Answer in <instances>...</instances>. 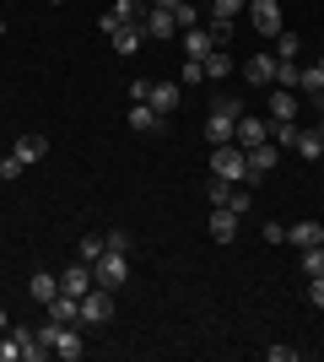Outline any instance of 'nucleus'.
<instances>
[{
	"instance_id": "nucleus-1",
	"label": "nucleus",
	"mask_w": 324,
	"mask_h": 362,
	"mask_svg": "<svg viewBox=\"0 0 324 362\" xmlns=\"http://www.w3.org/2000/svg\"><path fill=\"white\" fill-rule=\"evenodd\" d=\"M238 114H244L238 98H216L211 114H205V141H211V146H232V141H238Z\"/></svg>"
},
{
	"instance_id": "nucleus-2",
	"label": "nucleus",
	"mask_w": 324,
	"mask_h": 362,
	"mask_svg": "<svg viewBox=\"0 0 324 362\" xmlns=\"http://www.w3.org/2000/svg\"><path fill=\"white\" fill-rule=\"evenodd\" d=\"M211 179H227V184H248V163H244V146H211Z\"/></svg>"
},
{
	"instance_id": "nucleus-3",
	"label": "nucleus",
	"mask_w": 324,
	"mask_h": 362,
	"mask_svg": "<svg viewBox=\"0 0 324 362\" xmlns=\"http://www.w3.org/2000/svg\"><path fill=\"white\" fill-rule=\"evenodd\" d=\"M92 281H97V287H108V292H119L124 281H130V259H124L119 249H103V255L92 259Z\"/></svg>"
},
{
	"instance_id": "nucleus-4",
	"label": "nucleus",
	"mask_w": 324,
	"mask_h": 362,
	"mask_svg": "<svg viewBox=\"0 0 324 362\" xmlns=\"http://www.w3.org/2000/svg\"><path fill=\"white\" fill-rule=\"evenodd\" d=\"M114 303H119V292H108V287L92 281V292L81 298V325H87V330H103L108 319H114Z\"/></svg>"
},
{
	"instance_id": "nucleus-5",
	"label": "nucleus",
	"mask_w": 324,
	"mask_h": 362,
	"mask_svg": "<svg viewBox=\"0 0 324 362\" xmlns=\"http://www.w3.org/2000/svg\"><path fill=\"white\" fill-rule=\"evenodd\" d=\"M244 163H248V184H260L265 173H276V163H281V146L260 141V146H248V151H244Z\"/></svg>"
},
{
	"instance_id": "nucleus-6",
	"label": "nucleus",
	"mask_w": 324,
	"mask_h": 362,
	"mask_svg": "<svg viewBox=\"0 0 324 362\" xmlns=\"http://www.w3.org/2000/svg\"><path fill=\"white\" fill-rule=\"evenodd\" d=\"M140 28H146V38H162V44H168V38H179V22H173V11L168 6H146V16H140Z\"/></svg>"
},
{
	"instance_id": "nucleus-7",
	"label": "nucleus",
	"mask_w": 324,
	"mask_h": 362,
	"mask_svg": "<svg viewBox=\"0 0 324 362\" xmlns=\"http://www.w3.org/2000/svg\"><path fill=\"white\" fill-rule=\"evenodd\" d=\"M248 22H254V33H260V38H276V33L287 28L276 0H254V6H248Z\"/></svg>"
},
{
	"instance_id": "nucleus-8",
	"label": "nucleus",
	"mask_w": 324,
	"mask_h": 362,
	"mask_svg": "<svg viewBox=\"0 0 324 362\" xmlns=\"http://www.w3.org/2000/svg\"><path fill=\"white\" fill-rule=\"evenodd\" d=\"M11 157H16V163H22V168H32V163H44V157H49V136H38V130H28V136H16Z\"/></svg>"
},
{
	"instance_id": "nucleus-9",
	"label": "nucleus",
	"mask_w": 324,
	"mask_h": 362,
	"mask_svg": "<svg viewBox=\"0 0 324 362\" xmlns=\"http://www.w3.org/2000/svg\"><path fill=\"white\" fill-rule=\"evenodd\" d=\"M205 233H211V243H232V238H238V211H227V206H211V216H205Z\"/></svg>"
},
{
	"instance_id": "nucleus-10",
	"label": "nucleus",
	"mask_w": 324,
	"mask_h": 362,
	"mask_svg": "<svg viewBox=\"0 0 324 362\" xmlns=\"http://www.w3.org/2000/svg\"><path fill=\"white\" fill-rule=\"evenodd\" d=\"M54 357H65V362L87 357V346H81V325H60V330H54Z\"/></svg>"
},
{
	"instance_id": "nucleus-11",
	"label": "nucleus",
	"mask_w": 324,
	"mask_h": 362,
	"mask_svg": "<svg viewBox=\"0 0 324 362\" xmlns=\"http://www.w3.org/2000/svg\"><path fill=\"white\" fill-rule=\"evenodd\" d=\"M108 38H114V49H119L124 60H130V54H140V44H146V28H140V22H119V28L108 33Z\"/></svg>"
},
{
	"instance_id": "nucleus-12",
	"label": "nucleus",
	"mask_w": 324,
	"mask_h": 362,
	"mask_svg": "<svg viewBox=\"0 0 324 362\" xmlns=\"http://www.w3.org/2000/svg\"><path fill=\"white\" fill-rule=\"evenodd\" d=\"M260 141H270V119H260V114H238V146H260Z\"/></svg>"
},
{
	"instance_id": "nucleus-13",
	"label": "nucleus",
	"mask_w": 324,
	"mask_h": 362,
	"mask_svg": "<svg viewBox=\"0 0 324 362\" xmlns=\"http://www.w3.org/2000/svg\"><path fill=\"white\" fill-rule=\"evenodd\" d=\"M44 314L54 319V325H81V298L60 292V298H49V303H44Z\"/></svg>"
},
{
	"instance_id": "nucleus-14",
	"label": "nucleus",
	"mask_w": 324,
	"mask_h": 362,
	"mask_svg": "<svg viewBox=\"0 0 324 362\" xmlns=\"http://www.w3.org/2000/svg\"><path fill=\"white\" fill-rule=\"evenodd\" d=\"M146 103H152L157 114H162V119H168L173 108L184 103V87H173V81H152V98H146Z\"/></svg>"
},
{
	"instance_id": "nucleus-15",
	"label": "nucleus",
	"mask_w": 324,
	"mask_h": 362,
	"mask_svg": "<svg viewBox=\"0 0 324 362\" xmlns=\"http://www.w3.org/2000/svg\"><path fill=\"white\" fill-rule=\"evenodd\" d=\"M270 124H287V119H297V92H287V87H270V114H265Z\"/></svg>"
},
{
	"instance_id": "nucleus-16",
	"label": "nucleus",
	"mask_w": 324,
	"mask_h": 362,
	"mask_svg": "<svg viewBox=\"0 0 324 362\" xmlns=\"http://www.w3.org/2000/svg\"><path fill=\"white\" fill-rule=\"evenodd\" d=\"M60 292H71V298H87V292H92V265H71V271L60 276Z\"/></svg>"
},
{
	"instance_id": "nucleus-17",
	"label": "nucleus",
	"mask_w": 324,
	"mask_h": 362,
	"mask_svg": "<svg viewBox=\"0 0 324 362\" xmlns=\"http://www.w3.org/2000/svg\"><path fill=\"white\" fill-rule=\"evenodd\" d=\"M179 44H184V60H205V54L216 49L205 28H184V33H179Z\"/></svg>"
},
{
	"instance_id": "nucleus-18",
	"label": "nucleus",
	"mask_w": 324,
	"mask_h": 362,
	"mask_svg": "<svg viewBox=\"0 0 324 362\" xmlns=\"http://www.w3.org/2000/svg\"><path fill=\"white\" fill-rule=\"evenodd\" d=\"M287 243H292V249H313V243H324V222H292V227H287Z\"/></svg>"
},
{
	"instance_id": "nucleus-19",
	"label": "nucleus",
	"mask_w": 324,
	"mask_h": 362,
	"mask_svg": "<svg viewBox=\"0 0 324 362\" xmlns=\"http://www.w3.org/2000/svg\"><path fill=\"white\" fill-rule=\"evenodd\" d=\"M130 130H140V136H157V130H162V114H157L152 103H130Z\"/></svg>"
},
{
	"instance_id": "nucleus-20",
	"label": "nucleus",
	"mask_w": 324,
	"mask_h": 362,
	"mask_svg": "<svg viewBox=\"0 0 324 362\" xmlns=\"http://www.w3.org/2000/svg\"><path fill=\"white\" fill-rule=\"evenodd\" d=\"M244 76L254 87H270V76H276V54H248L244 60Z\"/></svg>"
},
{
	"instance_id": "nucleus-21",
	"label": "nucleus",
	"mask_w": 324,
	"mask_h": 362,
	"mask_svg": "<svg viewBox=\"0 0 324 362\" xmlns=\"http://www.w3.org/2000/svg\"><path fill=\"white\" fill-rule=\"evenodd\" d=\"M297 157H303V163H319V157H324V124H319V130H297Z\"/></svg>"
},
{
	"instance_id": "nucleus-22",
	"label": "nucleus",
	"mask_w": 324,
	"mask_h": 362,
	"mask_svg": "<svg viewBox=\"0 0 324 362\" xmlns=\"http://www.w3.org/2000/svg\"><path fill=\"white\" fill-rule=\"evenodd\" d=\"M28 292H32V303H49V298H60V276H49V271H32Z\"/></svg>"
},
{
	"instance_id": "nucleus-23",
	"label": "nucleus",
	"mask_w": 324,
	"mask_h": 362,
	"mask_svg": "<svg viewBox=\"0 0 324 362\" xmlns=\"http://www.w3.org/2000/svg\"><path fill=\"white\" fill-rule=\"evenodd\" d=\"M200 65H205V81H227V76H232V54H227V49H211Z\"/></svg>"
},
{
	"instance_id": "nucleus-24",
	"label": "nucleus",
	"mask_w": 324,
	"mask_h": 362,
	"mask_svg": "<svg viewBox=\"0 0 324 362\" xmlns=\"http://www.w3.org/2000/svg\"><path fill=\"white\" fill-rule=\"evenodd\" d=\"M200 28L211 33V44H216V49H222V44H232V16H211V11H205V22H200Z\"/></svg>"
},
{
	"instance_id": "nucleus-25",
	"label": "nucleus",
	"mask_w": 324,
	"mask_h": 362,
	"mask_svg": "<svg viewBox=\"0 0 324 362\" xmlns=\"http://www.w3.org/2000/svg\"><path fill=\"white\" fill-rule=\"evenodd\" d=\"M297 87L308 92V98H319V92H324V60H313V65H303V76H297Z\"/></svg>"
},
{
	"instance_id": "nucleus-26",
	"label": "nucleus",
	"mask_w": 324,
	"mask_h": 362,
	"mask_svg": "<svg viewBox=\"0 0 324 362\" xmlns=\"http://www.w3.org/2000/svg\"><path fill=\"white\" fill-rule=\"evenodd\" d=\"M270 44H276V60H297V49H303V38H297L292 28H281L276 38H270Z\"/></svg>"
},
{
	"instance_id": "nucleus-27",
	"label": "nucleus",
	"mask_w": 324,
	"mask_h": 362,
	"mask_svg": "<svg viewBox=\"0 0 324 362\" xmlns=\"http://www.w3.org/2000/svg\"><path fill=\"white\" fill-rule=\"evenodd\" d=\"M297 76H303V65H297V60H276V76H270V87H287V92H292V87H297Z\"/></svg>"
},
{
	"instance_id": "nucleus-28",
	"label": "nucleus",
	"mask_w": 324,
	"mask_h": 362,
	"mask_svg": "<svg viewBox=\"0 0 324 362\" xmlns=\"http://www.w3.org/2000/svg\"><path fill=\"white\" fill-rule=\"evenodd\" d=\"M103 249H108V243H103V233H87V238L76 243V259H81V265H92V259L103 255Z\"/></svg>"
},
{
	"instance_id": "nucleus-29",
	"label": "nucleus",
	"mask_w": 324,
	"mask_h": 362,
	"mask_svg": "<svg viewBox=\"0 0 324 362\" xmlns=\"http://www.w3.org/2000/svg\"><path fill=\"white\" fill-rule=\"evenodd\" d=\"M270 146L292 151V146H297V119H287V124H270Z\"/></svg>"
},
{
	"instance_id": "nucleus-30",
	"label": "nucleus",
	"mask_w": 324,
	"mask_h": 362,
	"mask_svg": "<svg viewBox=\"0 0 324 362\" xmlns=\"http://www.w3.org/2000/svg\"><path fill=\"white\" fill-rule=\"evenodd\" d=\"M303 276H324V243L303 249Z\"/></svg>"
},
{
	"instance_id": "nucleus-31",
	"label": "nucleus",
	"mask_w": 324,
	"mask_h": 362,
	"mask_svg": "<svg viewBox=\"0 0 324 362\" xmlns=\"http://www.w3.org/2000/svg\"><path fill=\"white\" fill-rule=\"evenodd\" d=\"M205 11H211V16H232V22H238V11H248V0H211Z\"/></svg>"
},
{
	"instance_id": "nucleus-32",
	"label": "nucleus",
	"mask_w": 324,
	"mask_h": 362,
	"mask_svg": "<svg viewBox=\"0 0 324 362\" xmlns=\"http://www.w3.org/2000/svg\"><path fill=\"white\" fill-rule=\"evenodd\" d=\"M227 195H232L227 179H205V200H211V206H227Z\"/></svg>"
},
{
	"instance_id": "nucleus-33",
	"label": "nucleus",
	"mask_w": 324,
	"mask_h": 362,
	"mask_svg": "<svg viewBox=\"0 0 324 362\" xmlns=\"http://www.w3.org/2000/svg\"><path fill=\"white\" fill-rule=\"evenodd\" d=\"M205 81V65L200 60H184V71H179V87H200Z\"/></svg>"
},
{
	"instance_id": "nucleus-34",
	"label": "nucleus",
	"mask_w": 324,
	"mask_h": 362,
	"mask_svg": "<svg viewBox=\"0 0 324 362\" xmlns=\"http://www.w3.org/2000/svg\"><path fill=\"white\" fill-rule=\"evenodd\" d=\"M248 206H254V195H248V189H238V184H232V195H227V211L248 216Z\"/></svg>"
},
{
	"instance_id": "nucleus-35",
	"label": "nucleus",
	"mask_w": 324,
	"mask_h": 362,
	"mask_svg": "<svg viewBox=\"0 0 324 362\" xmlns=\"http://www.w3.org/2000/svg\"><path fill=\"white\" fill-rule=\"evenodd\" d=\"M103 243H108V249H119V255H130V233H124V227H108Z\"/></svg>"
},
{
	"instance_id": "nucleus-36",
	"label": "nucleus",
	"mask_w": 324,
	"mask_h": 362,
	"mask_svg": "<svg viewBox=\"0 0 324 362\" xmlns=\"http://www.w3.org/2000/svg\"><path fill=\"white\" fill-rule=\"evenodd\" d=\"M22 173H28V168L16 163V157H0V179H6V184H11V179H22Z\"/></svg>"
},
{
	"instance_id": "nucleus-37",
	"label": "nucleus",
	"mask_w": 324,
	"mask_h": 362,
	"mask_svg": "<svg viewBox=\"0 0 324 362\" xmlns=\"http://www.w3.org/2000/svg\"><path fill=\"white\" fill-rule=\"evenodd\" d=\"M265 357L270 362H297V346H265Z\"/></svg>"
},
{
	"instance_id": "nucleus-38",
	"label": "nucleus",
	"mask_w": 324,
	"mask_h": 362,
	"mask_svg": "<svg viewBox=\"0 0 324 362\" xmlns=\"http://www.w3.org/2000/svg\"><path fill=\"white\" fill-rule=\"evenodd\" d=\"M308 303H313V308H324V276H308Z\"/></svg>"
},
{
	"instance_id": "nucleus-39",
	"label": "nucleus",
	"mask_w": 324,
	"mask_h": 362,
	"mask_svg": "<svg viewBox=\"0 0 324 362\" xmlns=\"http://www.w3.org/2000/svg\"><path fill=\"white\" fill-rule=\"evenodd\" d=\"M260 233H265V243H287V227H281V222H265Z\"/></svg>"
},
{
	"instance_id": "nucleus-40",
	"label": "nucleus",
	"mask_w": 324,
	"mask_h": 362,
	"mask_svg": "<svg viewBox=\"0 0 324 362\" xmlns=\"http://www.w3.org/2000/svg\"><path fill=\"white\" fill-rule=\"evenodd\" d=\"M152 98V81H130V103H146Z\"/></svg>"
},
{
	"instance_id": "nucleus-41",
	"label": "nucleus",
	"mask_w": 324,
	"mask_h": 362,
	"mask_svg": "<svg viewBox=\"0 0 324 362\" xmlns=\"http://www.w3.org/2000/svg\"><path fill=\"white\" fill-rule=\"evenodd\" d=\"M6 330H11V319H6V308H0V335H6Z\"/></svg>"
},
{
	"instance_id": "nucleus-42",
	"label": "nucleus",
	"mask_w": 324,
	"mask_h": 362,
	"mask_svg": "<svg viewBox=\"0 0 324 362\" xmlns=\"http://www.w3.org/2000/svg\"><path fill=\"white\" fill-rule=\"evenodd\" d=\"M313 103H319V114H324V92H319V98H313Z\"/></svg>"
},
{
	"instance_id": "nucleus-43",
	"label": "nucleus",
	"mask_w": 324,
	"mask_h": 362,
	"mask_svg": "<svg viewBox=\"0 0 324 362\" xmlns=\"http://www.w3.org/2000/svg\"><path fill=\"white\" fill-rule=\"evenodd\" d=\"M49 6H65V0H49Z\"/></svg>"
},
{
	"instance_id": "nucleus-44",
	"label": "nucleus",
	"mask_w": 324,
	"mask_h": 362,
	"mask_svg": "<svg viewBox=\"0 0 324 362\" xmlns=\"http://www.w3.org/2000/svg\"><path fill=\"white\" fill-rule=\"evenodd\" d=\"M0 33H6V16H0Z\"/></svg>"
},
{
	"instance_id": "nucleus-45",
	"label": "nucleus",
	"mask_w": 324,
	"mask_h": 362,
	"mask_svg": "<svg viewBox=\"0 0 324 362\" xmlns=\"http://www.w3.org/2000/svg\"><path fill=\"white\" fill-rule=\"evenodd\" d=\"M195 6H200V0H195ZM205 6H211V0H205Z\"/></svg>"
},
{
	"instance_id": "nucleus-46",
	"label": "nucleus",
	"mask_w": 324,
	"mask_h": 362,
	"mask_svg": "<svg viewBox=\"0 0 324 362\" xmlns=\"http://www.w3.org/2000/svg\"><path fill=\"white\" fill-rule=\"evenodd\" d=\"M319 49H324V38H319Z\"/></svg>"
}]
</instances>
